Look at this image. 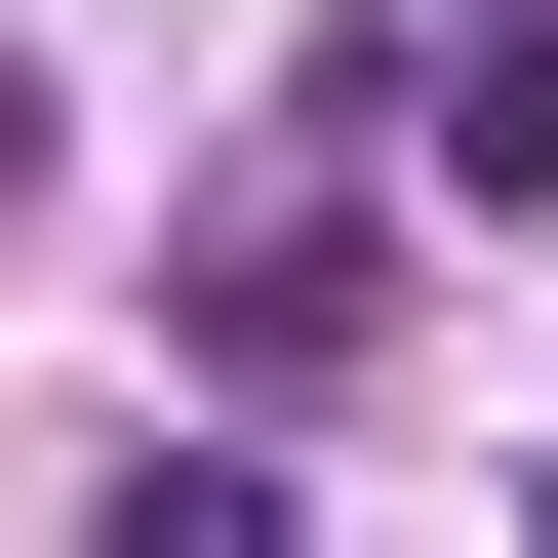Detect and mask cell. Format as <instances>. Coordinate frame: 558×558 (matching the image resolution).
I'll return each mask as SVG.
<instances>
[{
	"label": "cell",
	"mask_w": 558,
	"mask_h": 558,
	"mask_svg": "<svg viewBox=\"0 0 558 558\" xmlns=\"http://www.w3.org/2000/svg\"><path fill=\"white\" fill-rule=\"evenodd\" d=\"M399 160H439V199H558V0H478V40H399Z\"/></svg>",
	"instance_id": "6da1fadb"
},
{
	"label": "cell",
	"mask_w": 558,
	"mask_h": 558,
	"mask_svg": "<svg viewBox=\"0 0 558 558\" xmlns=\"http://www.w3.org/2000/svg\"><path fill=\"white\" fill-rule=\"evenodd\" d=\"M519 519H558V478H519Z\"/></svg>",
	"instance_id": "7a4b0ae2"
}]
</instances>
